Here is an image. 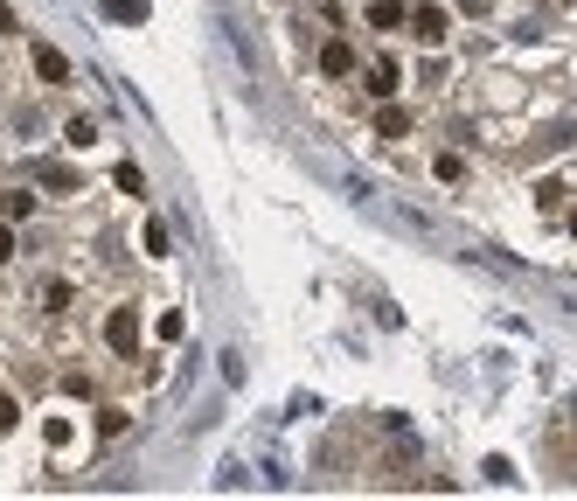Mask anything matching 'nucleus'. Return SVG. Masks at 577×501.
I'll return each instance as SVG.
<instances>
[{
  "label": "nucleus",
  "instance_id": "f257e3e1",
  "mask_svg": "<svg viewBox=\"0 0 577 501\" xmlns=\"http://www.w3.org/2000/svg\"><path fill=\"white\" fill-rule=\"evenodd\" d=\"M355 70H362V49H355L348 35H327V42H320V77H334V84H348Z\"/></svg>",
  "mask_w": 577,
  "mask_h": 501
},
{
  "label": "nucleus",
  "instance_id": "f03ea898",
  "mask_svg": "<svg viewBox=\"0 0 577 501\" xmlns=\"http://www.w3.org/2000/svg\"><path fill=\"white\" fill-rule=\"evenodd\" d=\"M105 348L112 355H140V307H112L105 314Z\"/></svg>",
  "mask_w": 577,
  "mask_h": 501
},
{
  "label": "nucleus",
  "instance_id": "7ed1b4c3",
  "mask_svg": "<svg viewBox=\"0 0 577 501\" xmlns=\"http://www.w3.org/2000/svg\"><path fill=\"white\" fill-rule=\"evenodd\" d=\"M445 28H452V21H445V7H432V0H418V7H411V21H404V35H418V49H438V42H445Z\"/></svg>",
  "mask_w": 577,
  "mask_h": 501
},
{
  "label": "nucleus",
  "instance_id": "20e7f679",
  "mask_svg": "<svg viewBox=\"0 0 577 501\" xmlns=\"http://www.w3.org/2000/svg\"><path fill=\"white\" fill-rule=\"evenodd\" d=\"M362 84H369V98H376V105H383V98H397V84H404L397 56H369V63H362Z\"/></svg>",
  "mask_w": 577,
  "mask_h": 501
},
{
  "label": "nucleus",
  "instance_id": "39448f33",
  "mask_svg": "<svg viewBox=\"0 0 577 501\" xmlns=\"http://www.w3.org/2000/svg\"><path fill=\"white\" fill-rule=\"evenodd\" d=\"M35 181H42L49 195H77V188H84V174L70 161H35Z\"/></svg>",
  "mask_w": 577,
  "mask_h": 501
},
{
  "label": "nucleus",
  "instance_id": "423d86ee",
  "mask_svg": "<svg viewBox=\"0 0 577 501\" xmlns=\"http://www.w3.org/2000/svg\"><path fill=\"white\" fill-rule=\"evenodd\" d=\"M35 77H42V84H70V56L49 49V42H35Z\"/></svg>",
  "mask_w": 577,
  "mask_h": 501
},
{
  "label": "nucleus",
  "instance_id": "0eeeda50",
  "mask_svg": "<svg viewBox=\"0 0 577 501\" xmlns=\"http://www.w3.org/2000/svg\"><path fill=\"white\" fill-rule=\"evenodd\" d=\"M411 126H418V119H411L404 105H390V98H383V112H376V140H404Z\"/></svg>",
  "mask_w": 577,
  "mask_h": 501
},
{
  "label": "nucleus",
  "instance_id": "6e6552de",
  "mask_svg": "<svg viewBox=\"0 0 577 501\" xmlns=\"http://www.w3.org/2000/svg\"><path fill=\"white\" fill-rule=\"evenodd\" d=\"M404 21H411L404 0H369V28H404Z\"/></svg>",
  "mask_w": 577,
  "mask_h": 501
},
{
  "label": "nucleus",
  "instance_id": "1a4fd4ad",
  "mask_svg": "<svg viewBox=\"0 0 577 501\" xmlns=\"http://www.w3.org/2000/svg\"><path fill=\"white\" fill-rule=\"evenodd\" d=\"M0 216H7V223L35 216V195H28V188H7V195H0Z\"/></svg>",
  "mask_w": 577,
  "mask_h": 501
},
{
  "label": "nucleus",
  "instance_id": "9d476101",
  "mask_svg": "<svg viewBox=\"0 0 577 501\" xmlns=\"http://www.w3.org/2000/svg\"><path fill=\"white\" fill-rule=\"evenodd\" d=\"M112 188H119V195H146V174L133 161H119V167H112Z\"/></svg>",
  "mask_w": 577,
  "mask_h": 501
},
{
  "label": "nucleus",
  "instance_id": "9b49d317",
  "mask_svg": "<svg viewBox=\"0 0 577 501\" xmlns=\"http://www.w3.org/2000/svg\"><path fill=\"white\" fill-rule=\"evenodd\" d=\"M91 140H98V126H91V119H70V126H63V147H77V154H84Z\"/></svg>",
  "mask_w": 577,
  "mask_h": 501
},
{
  "label": "nucleus",
  "instance_id": "f8f14e48",
  "mask_svg": "<svg viewBox=\"0 0 577 501\" xmlns=\"http://www.w3.org/2000/svg\"><path fill=\"white\" fill-rule=\"evenodd\" d=\"M105 14H112V21H133V28H140V21H146V0H105Z\"/></svg>",
  "mask_w": 577,
  "mask_h": 501
},
{
  "label": "nucleus",
  "instance_id": "ddd939ff",
  "mask_svg": "<svg viewBox=\"0 0 577 501\" xmlns=\"http://www.w3.org/2000/svg\"><path fill=\"white\" fill-rule=\"evenodd\" d=\"M119 432H126V411L105 404V411H98V439H119Z\"/></svg>",
  "mask_w": 577,
  "mask_h": 501
},
{
  "label": "nucleus",
  "instance_id": "4468645a",
  "mask_svg": "<svg viewBox=\"0 0 577 501\" xmlns=\"http://www.w3.org/2000/svg\"><path fill=\"white\" fill-rule=\"evenodd\" d=\"M42 307H49V314H63V307H70V286H63V279H49V286H42Z\"/></svg>",
  "mask_w": 577,
  "mask_h": 501
},
{
  "label": "nucleus",
  "instance_id": "2eb2a0df",
  "mask_svg": "<svg viewBox=\"0 0 577 501\" xmlns=\"http://www.w3.org/2000/svg\"><path fill=\"white\" fill-rule=\"evenodd\" d=\"M181 328H188V321H181V314H174V307H167V314H160V321H153V334H160V341H181Z\"/></svg>",
  "mask_w": 577,
  "mask_h": 501
},
{
  "label": "nucleus",
  "instance_id": "dca6fc26",
  "mask_svg": "<svg viewBox=\"0 0 577 501\" xmlns=\"http://www.w3.org/2000/svg\"><path fill=\"white\" fill-rule=\"evenodd\" d=\"M146 258H167V223H146Z\"/></svg>",
  "mask_w": 577,
  "mask_h": 501
},
{
  "label": "nucleus",
  "instance_id": "f3484780",
  "mask_svg": "<svg viewBox=\"0 0 577 501\" xmlns=\"http://www.w3.org/2000/svg\"><path fill=\"white\" fill-rule=\"evenodd\" d=\"M438 181H466V161L459 154H438Z\"/></svg>",
  "mask_w": 577,
  "mask_h": 501
},
{
  "label": "nucleus",
  "instance_id": "a211bd4d",
  "mask_svg": "<svg viewBox=\"0 0 577 501\" xmlns=\"http://www.w3.org/2000/svg\"><path fill=\"white\" fill-rule=\"evenodd\" d=\"M14 425H21V404H14V397H0V432H14Z\"/></svg>",
  "mask_w": 577,
  "mask_h": 501
},
{
  "label": "nucleus",
  "instance_id": "6ab92c4d",
  "mask_svg": "<svg viewBox=\"0 0 577 501\" xmlns=\"http://www.w3.org/2000/svg\"><path fill=\"white\" fill-rule=\"evenodd\" d=\"M7 258H14V223L0 216V265H7Z\"/></svg>",
  "mask_w": 577,
  "mask_h": 501
},
{
  "label": "nucleus",
  "instance_id": "aec40b11",
  "mask_svg": "<svg viewBox=\"0 0 577 501\" xmlns=\"http://www.w3.org/2000/svg\"><path fill=\"white\" fill-rule=\"evenodd\" d=\"M459 7H466V14H487V7H494V0H459Z\"/></svg>",
  "mask_w": 577,
  "mask_h": 501
},
{
  "label": "nucleus",
  "instance_id": "412c9836",
  "mask_svg": "<svg viewBox=\"0 0 577 501\" xmlns=\"http://www.w3.org/2000/svg\"><path fill=\"white\" fill-rule=\"evenodd\" d=\"M571 237H577V209H571Z\"/></svg>",
  "mask_w": 577,
  "mask_h": 501
}]
</instances>
